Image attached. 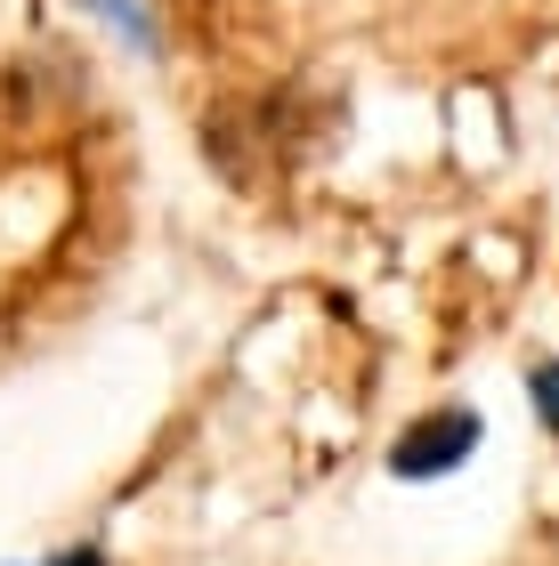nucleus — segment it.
<instances>
[{
    "instance_id": "nucleus-2",
    "label": "nucleus",
    "mask_w": 559,
    "mask_h": 566,
    "mask_svg": "<svg viewBox=\"0 0 559 566\" xmlns=\"http://www.w3.org/2000/svg\"><path fill=\"white\" fill-rule=\"evenodd\" d=\"M527 397H536V413H544L551 437H559V365H536V373H527Z\"/></svg>"
},
{
    "instance_id": "nucleus-3",
    "label": "nucleus",
    "mask_w": 559,
    "mask_h": 566,
    "mask_svg": "<svg viewBox=\"0 0 559 566\" xmlns=\"http://www.w3.org/2000/svg\"><path fill=\"white\" fill-rule=\"evenodd\" d=\"M58 566H106V558H97V551H65Z\"/></svg>"
},
{
    "instance_id": "nucleus-1",
    "label": "nucleus",
    "mask_w": 559,
    "mask_h": 566,
    "mask_svg": "<svg viewBox=\"0 0 559 566\" xmlns=\"http://www.w3.org/2000/svg\"><path fill=\"white\" fill-rule=\"evenodd\" d=\"M470 453H478V413L446 405V413H422V421L390 446V470H397V478H446V470H463Z\"/></svg>"
}]
</instances>
